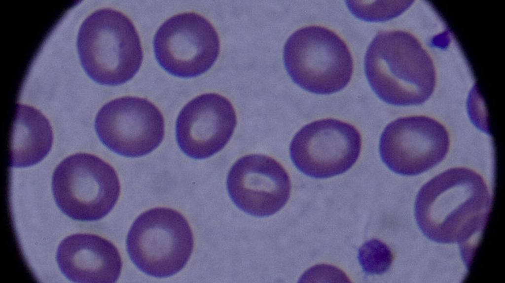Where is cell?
Returning <instances> with one entry per match:
<instances>
[{
  "label": "cell",
  "mask_w": 505,
  "mask_h": 283,
  "mask_svg": "<svg viewBox=\"0 0 505 283\" xmlns=\"http://www.w3.org/2000/svg\"><path fill=\"white\" fill-rule=\"evenodd\" d=\"M157 61L174 76L190 78L207 71L216 60L220 44L211 23L194 12L174 15L165 21L153 39Z\"/></svg>",
  "instance_id": "7"
},
{
  "label": "cell",
  "mask_w": 505,
  "mask_h": 283,
  "mask_svg": "<svg viewBox=\"0 0 505 283\" xmlns=\"http://www.w3.org/2000/svg\"><path fill=\"white\" fill-rule=\"evenodd\" d=\"M286 70L297 85L317 94L343 89L353 73L352 55L345 42L326 28H301L287 40L284 50Z\"/></svg>",
  "instance_id": "4"
},
{
  "label": "cell",
  "mask_w": 505,
  "mask_h": 283,
  "mask_svg": "<svg viewBox=\"0 0 505 283\" xmlns=\"http://www.w3.org/2000/svg\"><path fill=\"white\" fill-rule=\"evenodd\" d=\"M493 198L483 177L466 167L436 175L420 189L415 216L422 232L441 244L457 243L467 268L482 236Z\"/></svg>",
  "instance_id": "1"
},
{
  "label": "cell",
  "mask_w": 505,
  "mask_h": 283,
  "mask_svg": "<svg viewBox=\"0 0 505 283\" xmlns=\"http://www.w3.org/2000/svg\"><path fill=\"white\" fill-rule=\"evenodd\" d=\"M56 259L62 273L75 283H114L122 266L120 253L112 243L88 233L65 238L58 247Z\"/></svg>",
  "instance_id": "13"
},
{
  "label": "cell",
  "mask_w": 505,
  "mask_h": 283,
  "mask_svg": "<svg viewBox=\"0 0 505 283\" xmlns=\"http://www.w3.org/2000/svg\"><path fill=\"white\" fill-rule=\"evenodd\" d=\"M226 184L236 206L257 217L270 216L280 211L287 203L291 190L289 177L283 166L261 154L239 159L229 172Z\"/></svg>",
  "instance_id": "11"
},
{
  "label": "cell",
  "mask_w": 505,
  "mask_h": 283,
  "mask_svg": "<svg viewBox=\"0 0 505 283\" xmlns=\"http://www.w3.org/2000/svg\"><path fill=\"white\" fill-rule=\"evenodd\" d=\"M52 188L56 204L79 221H96L115 205L120 191L117 175L109 164L86 153L71 155L56 167Z\"/></svg>",
  "instance_id": "6"
},
{
  "label": "cell",
  "mask_w": 505,
  "mask_h": 283,
  "mask_svg": "<svg viewBox=\"0 0 505 283\" xmlns=\"http://www.w3.org/2000/svg\"><path fill=\"white\" fill-rule=\"evenodd\" d=\"M53 133L47 119L30 106L18 104L10 143V165L22 168L35 165L49 152Z\"/></svg>",
  "instance_id": "14"
},
{
  "label": "cell",
  "mask_w": 505,
  "mask_h": 283,
  "mask_svg": "<svg viewBox=\"0 0 505 283\" xmlns=\"http://www.w3.org/2000/svg\"><path fill=\"white\" fill-rule=\"evenodd\" d=\"M103 144L123 156L137 157L156 149L164 136V120L159 109L146 99L126 96L105 104L95 122Z\"/></svg>",
  "instance_id": "10"
},
{
  "label": "cell",
  "mask_w": 505,
  "mask_h": 283,
  "mask_svg": "<svg viewBox=\"0 0 505 283\" xmlns=\"http://www.w3.org/2000/svg\"><path fill=\"white\" fill-rule=\"evenodd\" d=\"M77 48L81 66L94 81L116 86L132 78L139 71L143 52L131 20L111 8L99 9L81 25Z\"/></svg>",
  "instance_id": "3"
},
{
  "label": "cell",
  "mask_w": 505,
  "mask_h": 283,
  "mask_svg": "<svg viewBox=\"0 0 505 283\" xmlns=\"http://www.w3.org/2000/svg\"><path fill=\"white\" fill-rule=\"evenodd\" d=\"M445 127L431 117H401L389 123L381 134L379 151L382 160L394 172L413 176L441 162L449 148Z\"/></svg>",
  "instance_id": "9"
},
{
  "label": "cell",
  "mask_w": 505,
  "mask_h": 283,
  "mask_svg": "<svg viewBox=\"0 0 505 283\" xmlns=\"http://www.w3.org/2000/svg\"><path fill=\"white\" fill-rule=\"evenodd\" d=\"M364 71L373 91L391 105H421L435 86L430 55L416 37L405 31L379 32L366 52Z\"/></svg>",
  "instance_id": "2"
},
{
  "label": "cell",
  "mask_w": 505,
  "mask_h": 283,
  "mask_svg": "<svg viewBox=\"0 0 505 283\" xmlns=\"http://www.w3.org/2000/svg\"><path fill=\"white\" fill-rule=\"evenodd\" d=\"M358 258L365 273L380 275L387 271L390 267L393 254L386 245L378 240L373 239L361 247Z\"/></svg>",
  "instance_id": "15"
},
{
  "label": "cell",
  "mask_w": 505,
  "mask_h": 283,
  "mask_svg": "<svg viewBox=\"0 0 505 283\" xmlns=\"http://www.w3.org/2000/svg\"><path fill=\"white\" fill-rule=\"evenodd\" d=\"M236 123V113L228 100L216 93L202 94L180 111L176 124L177 142L191 158H208L228 143Z\"/></svg>",
  "instance_id": "12"
},
{
  "label": "cell",
  "mask_w": 505,
  "mask_h": 283,
  "mask_svg": "<svg viewBox=\"0 0 505 283\" xmlns=\"http://www.w3.org/2000/svg\"><path fill=\"white\" fill-rule=\"evenodd\" d=\"M132 262L145 274L157 278L173 276L186 264L193 248V234L185 218L167 208L142 213L126 239Z\"/></svg>",
  "instance_id": "5"
},
{
  "label": "cell",
  "mask_w": 505,
  "mask_h": 283,
  "mask_svg": "<svg viewBox=\"0 0 505 283\" xmlns=\"http://www.w3.org/2000/svg\"><path fill=\"white\" fill-rule=\"evenodd\" d=\"M361 145L360 133L353 125L327 118L303 127L293 138L289 152L299 171L324 178L350 169L360 156Z\"/></svg>",
  "instance_id": "8"
}]
</instances>
